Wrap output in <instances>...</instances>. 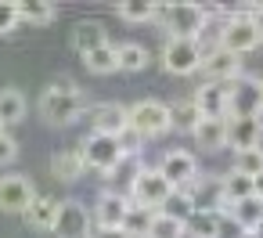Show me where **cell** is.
Instances as JSON below:
<instances>
[{"instance_id":"1","label":"cell","mask_w":263,"mask_h":238,"mask_svg":"<svg viewBox=\"0 0 263 238\" xmlns=\"http://www.w3.org/2000/svg\"><path fill=\"white\" fill-rule=\"evenodd\" d=\"M36 108H40V119H44V123H51V126H69V123H76V119L87 112V98H83V90H80L72 80H54V83L40 94Z\"/></svg>"},{"instance_id":"2","label":"cell","mask_w":263,"mask_h":238,"mask_svg":"<svg viewBox=\"0 0 263 238\" xmlns=\"http://www.w3.org/2000/svg\"><path fill=\"white\" fill-rule=\"evenodd\" d=\"M205 19H209V11L198 4H155V22L170 36H180V40H195L202 33Z\"/></svg>"},{"instance_id":"3","label":"cell","mask_w":263,"mask_h":238,"mask_svg":"<svg viewBox=\"0 0 263 238\" xmlns=\"http://www.w3.org/2000/svg\"><path fill=\"white\" fill-rule=\"evenodd\" d=\"M126 126L134 134H141L144 141H155V137L170 134V105L166 101H155V98H144L137 105H126Z\"/></svg>"},{"instance_id":"4","label":"cell","mask_w":263,"mask_h":238,"mask_svg":"<svg viewBox=\"0 0 263 238\" xmlns=\"http://www.w3.org/2000/svg\"><path fill=\"white\" fill-rule=\"evenodd\" d=\"M227 116H234V119H263V80L241 72L234 83H227Z\"/></svg>"},{"instance_id":"5","label":"cell","mask_w":263,"mask_h":238,"mask_svg":"<svg viewBox=\"0 0 263 238\" xmlns=\"http://www.w3.org/2000/svg\"><path fill=\"white\" fill-rule=\"evenodd\" d=\"M220 47H223V51H231V54H238V58L259 47V33L252 29V22H249V15H245V11H227V15H223Z\"/></svg>"},{"instance_id":"6","label":"cell","mask_w":263,"mask_h":238,"mask_svg":"<svg viewBox=\"0 0 263 238\" xmlns=\"http://www.w3.org/2000/svg\"><path fill=\"white\" fill-rule=\"evenodd\" d=\"M202 65V51L195 40H180V36H166L162 44V69L170 76H195Z\"/></svg>"},{"instance_id":"7","label":"cell","mask_w":263,"mask_h":238,"mask_svg":"<svg viewBox=\"0 0 263 238\" xmlns=\"http://www.w3.org/2000/svg\"><path fill=\"white\" fill-rule=\"evenodd\" d=\"M173 195V188L162 180V173L155 170V166H144L141 170V177L134 180V188L126 191V198L134 202V206H144V209H162V202Z\"/></svg>"},{"instance_id":"8","label":"cell","mask_w":263,"mask_h":238,"mask_svg":"<svg viewBox=\"0 0 263 238\" xmlns=\"http://www.w3.org/2000/svg\"><path fill=\"white\" fill-rule=\"evenodd\" d=\"M90 209L80 198H58V216H54V231L58 238H87L90 234Z\"/></svg>"},{"instance_id":"9","label":"cell","mask_w":263,"mask_h":238,"mask_svg":"<svg viewBox=\"0 0 263 238\" xmlns=\"http://www.w3.org/2000/svg\"><path fill=\"white\" fill-rule=\"evenodd\" d=\"M80 152H83V162L87 170H98V173H108L116 162H119V141L112 134H87L80 141Z\"/></svg>"},{"instance_id":"10","label":"cell","mask_w":263,"mask_h":238,"mask_svg":"<svg viewBox=\"0 0 263 238\" xmlns=\"http://www.w3.org/2000/svg\"><path fill=\"white\" fill-rule=\"evenodd\" d=\"M155 170L162 173V180H166L173 191H180V188H187V184L198 177V159H195L191 152H184V148H170V152L159 159Z\"/></svg>"},{"instance_id":"11","label":"cell","mask_w":263,"mask_h":238,"mask_svg":"<svg viewBox=\"0 0 263 238\" xmlns=\"http://www.w3.org/2000/svg\"><path fill=\"white\" fill-rule=\"evenodd\" d=\"M198 72L205 76V83H223V87H227V83H234V80L241 76V58L231 54V51H223V47H216V51L202 54Z\"/></svg>"},{"instance_id":"12","label":"cell","mask_w":263,"mask_h":238,"mask_svg":"<svg viewBox=\"0 0 263 238\" xmlns=\"http://www.w3.org/2000/svg\"><path fill=\"white\" fill-rule=\"evenodd\" d=\"M33 195H36V188L29 177H22V173L0 177V213H26Z\"/></svg>"},{"instance_id":"13","label":"cell","mask_w":263,"mask_h":238,"mask_svg":"<svg viewBox=\"0 0 263 238\" xmlns=\"http://www.w3.org/2000/svg\"><path fill=\"white\" fill-rule=\"evenodd\" d=\"M126 209H130V198H126V195L101 191L98 202H94V209H90V224H94V227H123Z\"/></svg>"},{"instance_id":"14","label":"cell","mask_w":263,"mask_h":238,"mask_svg":"<svg viewBox=\"0 0 263 238\" xmlns=\"http://www.w3.org/2000/svg\"><path fill=\"white\" fill-rule=\"evenodd\" d=\"M90 116V134H119L126 126V105L119 101H101V105H87Z\"/></svg>"},{"instance_id":"15","label":"cell","mask_w":263,"mask_h":238,"mask_svg":"<svg viewBox=\"0 0 263 238\" xmlns=\"http://www.w3.org/2000/svg\"><path fill=\"white\" fill-rule=\"evenodd\" d=\"M227 148H263V119H234L227 116Z\"/></svg>"},{"instance_id":"16","label":"cell","mask_w":263,"mask_h":238,"mask_svg":"<svg viewBox=\"0 0 263 238\" xmlns=\"http://www.w3.org/2000/svg\"><path fill=\"white\" fill-rule=\"evenodd\" d=\"M83 173H87V162H83V152H80V144L58 148V152L51 155V177H54V180H65V184H72V180H80Z\"/></svg>"},{"instance_id":"17","label":"cell","mask_w":263,"mask_h":238,"mask_svg":"<svg viewBox=\"0 0 263 238\" xmlns=\"http://www.w3.org/2000/svg\"><path fill=\"white\" fill-rule=\"evenodd\" d=\"M191 101L198 105L202 119H223L227 116V87L223 83H202L191 94Z\"/></svg>"},{"instance_id":"18","label":"cell","mask_w":263,"mask_h":238,"mask_svg":"<svg viewBox=\"0 0 263 238\" xmlns=\"http://www.w3.org/2000/svg\"><path fill=\"white\" fill-rule=\"evenodd\" d=\"M141 170H144V159L141 155H119V162L105 173V180H108V191H116V195H126L130 188H134V180L141 177Z\"/></svg>"},{"instance_id":"19","label":"cell","mask_w":263,"mask_h":238,"mask_svg":"<svg viewBox=\"0 0 263 238\" xmlns=\"http://www.w3.org/2000/svg\"><path fill=\"white\" fill-rule=\"evenodd\" d=\"M26 216V224L33 227V231H44V234H51L54 231V216H58V198H51V195H33V202H29V209L22 213Z\"/></svg>"},{"instance_id":"20","label":"cell","mask_w":263,"mask_h":238,"mask_svg":"<svg viewBox=\"0 0 263 238\" xmlns=\"http://www.w3.org/2000/svg\"><path fill=\"white\" fill-rule=\"evenodd\" d=\"M191 137H195L198 148H205V152H223V148H227V116H223V119H202Z\"/></svg>"},{"instance_id":"21","label":"cell","mask_w":263,"mask_h":238,"mask_svg":"<svg viewBox=\"0 0 263 238\" xmlns=\"http://www.w3.org/2000/svg\"><path fill=\"white\" fill-rule=\"evenodd\" d=\"M22 119H26V94L18 87H4L0 90V130H8Z\"/></svg>"},{"instance_id":"22","label":"cell","mask_w":263,"mask_h":238,"mask_svg":"<svg viewBox=\"0 0 263 238\" xmlns=\"http://www.w3.org/2000/svg\"><path fill=\"white\" fill-rule=\"evenodd\" d=\"M101 44H108V33H105L101 22H80V26L72 29V47L80 51V58L90 54V51L101 47Z\"/></svg>"},{"instance_id":"23","label":"cell","mask_w":263,"mask_h":238,"mask_svg":"<svg viewBox=\"0 0 263 238\" xmlns=\"http://www.w3.org/2000/svg\"><path fill=\"white\" fill-rule=\"evenodd\" d=\"M198 123H202V112H198V105H195L191 98L170 105V130H177V134H195Z\"/></svg>"},{"instance_id":"24","label":"cell","mask_w":263,"mask_h":238,"mask_svg":"<svg viewBox=\"0 0 263 238\" xmlns=\"http://www.w3.org/2000/svg\"><path fill=\"white\" fill-rule=\"evenodd\" d=\"M227 216L238 224V231H256V227H259V220H263V202L249 195V198L234 202V206L227 209Z\"/></svg>"},{"instance_id":"25","label":"cell","mask_w":263,"mask_h":238,"mask_svg":"<svg viewBox=\"0 0 263 238\" xmlns=\"http://www.w3.org/2000/svg\"><path fill=\"white\" fill-rule=\"evenodd\" d=\"M216 234H220V213L195 209L184 220V238H216Z\"/></svg>"},{"instance_id":"26","label":"cell","mask_w":263,"mask_h":238,"mask_svg":"<svg viewBox=\"0 0 263 238\" xmlns=\"http://www.w3.org/2000/svg\"><path fill=\"white\" fill-rule=\"evenodd\" d=\"M220 195H223V206L231 209L234 202H241V198L252 195V177H241V173L227 170V173L220 177Z\"/></svg>"},{"instance_id":"27","label":"cell","mask_w":263,"mask_h":238,"mask_svg":"<svg viewBox=\"0 0 263 238\" xmlns=\"http://www.w3.org/2000/svg\"><path fill=\"white\" fill-rule=\"evenodd\" d=\"M144 65H148V47H141V44L116 47V72H141Z\"/></svg>"},{"instance_id":"28","label":"cell","mask_w":263,"mask_h":238,"mask_svg":"<svg viewBox=\"0 0 263 238\" xmlns=\"http://www.w3.org/2000/svg\"><path fill=\"white\" fill-rule=\"evenodd\" d=\"M83 65H87L94 76H108V72H116V44L108 40V44L94 47L90 54H83Z\"/></svg>"},{"instance_id":"29","label":"cell","mask_w":263,"mask_h":238,"mask_svg":"<svg viewBox=\"0 0 263 238\" xmlns=\"http://www.w3.org/2000/svg\"><path fill=\"white\" fill-rule=\"evenodd\" d=\"M18 11V22H29V26H51L54 22V4H47V0H33V4H15Z\"/></svg>"},{"instance_id":"30","label":"cell","mask_w":263,"mask_h":238,"mask_svg":"<svg viewBox=\"0 0 263 238\" xmlns=\"http://www.w3.org/2000/svg\"><path fill=\"white\" fill-rule=\"evenodd\" d=\"M155 213H159V209H144V206H134V202H130L126 220H123L126 238H144V234H148V224H152V216H155Z\"/></svg>"},{"instance_id":"31","label":"cell","mask_w":263,"mask_h":238,"mask_svg":"<svg viewBox=\"0 0 263 238\" xmlns=\"http://www.w3.org/2000/svg\"><path fill=\"white\" fill-rule=\"evenodd\" d=\"M234 173L241 177H256L263 173V148H245V152H234Z\"/></svg>"},{"instance_id":"32","label":"cell","mask_w":263,"mask_h":238,"mask_svg":"<svg viewBox=\"0 0 263 238\" xmlns=\"http://www.w3.org/2000/svg\"><path fill=\"white\" fill-rule=\"evenodd\" d=\"M144 238H184V224L173 220V216H166V213H155Z\"/></svg>"},{"instance_id":"33","label":"cell","mask_w":263,"mask_h":238,"mask_svg":"<svg viewBox=\"0 0 263 238\" xmlns=\"http://www.w3.org/2000/svg\"><path fill=\"white\" fill-rule=\"evenodd\" d=\"M116 15L130 26L137 22H155V4H137V0H130V4H116Z\"/></svg>"},{"instance_id":"34","label":"cell","mask_w":263,"mask_h":238,"mask_svg":"<svg viewBox=\"0 0 263 238\" xmlns=\"http://www.w3.org/2000/svg\"><path fill=\"white\" fill-rule=\"evenodd\" d=\"M159 213H166V216H173V220H180V224H184V220L195 213V206H191V198H187L184 191H173V195L162 202V209H159Z\"/></svg>"},{"instance_id":"35","label":"cell","mask_w":263,"mask_h":238,"mask_svg":"<svg viewBox=\"0 0 263 238\" xmlns=\"http://www.w3.org/2000/svg\"><path fill=\"white\" fill-rule=\"evenodd\" d=\"M116 141H119V152H123V155H141V148L148 144V141H144L141 134H134L130 126H123V130L116 134Z\"/></svg>"},{"instance_id":"36","label":"cell","mask_w":263,"mask_h":238,"mask_svg":"<svg viewBox=\"0 0 263 238\" xmlns=\"http://www.w3.org/2000/svg\"><path fill=\"white\" fill-rule=\"evenodd\" d=\"M15 26H18V11H15V4H8V0H0V36L15 33Z\"/></svg>"},{"instance_id":"37","label":"cell","mask_w":263,"mask_h":238,"mask_svg":"<svg viewBox=\"0 0 263 238\" xmlns=\"http://www.w3.org/2000/svg\"><path fill=\"white\" fill-rule=\"evenodd\" d=\"M18 155V141L8 134V130H0V166H4V162H11Z\"/></svg>"},{"instance_id":"38","label":"cell","mask_w":263,"mask_h":238,"mask_svg":"<svg viewBox=\"0 0 263 238\" xmlns=\"http://www.w3.org/2000/svg\"><path fill=\"white\" fill-rule=\"evenodd\" d=\"M87 238H126V231L123 227H90Z\"/></svg>"},{"instance_id":"39","label":"cell","mask_w":263,"mask_h":238,"mask_svg":"<svg viewBox=\"0 0 263 238\" xmlns=\"http://www.w3.org/2000/svg\"><path fill=\"white\" fill-rule=\"evenodd\" d=\"M245 15H249V22H252V29H256V33H259V40H263V4H256V8H249Z\"/></svg>"},{"instance_id":"40","label":"cell","mask_w":263,"mask_h":238,"mask_svg":"<svg viewBox=\"0 0 263 238\" xmlns=\"http://www.w3.org/2000/svg\"><path fill=\"white\" fill-rule=\"evenodd\" d=\"M252 198H259V202H263V173H256V177H252Z\"/></svg>"},{"instance_id":"41","label":"cell","mask_w":263,"mask_h":238,"mask_svg":"<svg viewBox=\"0 0 263 238\" xmlns=\"http://www.w3.org/2000/svg\"><path fill=\"white\" fill-rule=\"evenodd\" d=\"M238 238H259V234H256V231H241Z\"/></svg>"},{"instance_id":"42","label":"cell","mask_w":263,"mask_h":238,"mask_svg":"<svg viewBox=\"0 0 263 238\" xmlns=\"http://www.w3.org/2000/svg\"><path fill=\"white\" fill-rule=\"evenodd\" d=\"M256 234H259V238H263V220H259V227H256Z\"/></svg>"}]
</instances>
